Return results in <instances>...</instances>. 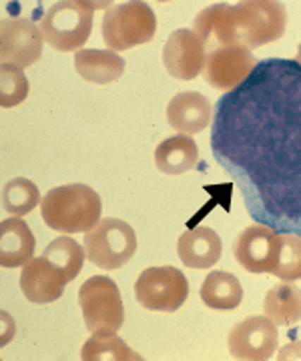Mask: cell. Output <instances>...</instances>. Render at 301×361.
Listing matches in <instances>:
<instances>
[{
  "mask_svg": "<svg viewBox=\"0 0 301 361\" xmlns=\"http://www.w3.org/2000/svg\"><path fill=\"white\" fill-rule=\"evenodd\" d=\"M211 151L253 221L301 237V65L269 59L217 101Z\"/></svg>",
  "mask_w": 301,
  "mask_h": 361,
  "instance_id": "cell-1",
  "label": "cell"
},
{
  "mask_svg": "<svg viewBox=\"0 0 301 361\" xmlns=\"http://www.w3.org/2000/svg\"><path fill=\"white\" fill-rule=\"evenodd\" d=\"M44 37L40 26L28 18H4L0 25V56L2 65H16L20 68L35 65L42 54Z\"/></svg>",
  "mask_w": 301,
  "mask_h": 361,
  "instance_id": "cell-9",
  "label": "cell"
},
{
  "mask_svg": "<svg viewBox=\"0 0 301 361\" xmlns=\"http://www.w3.org/2000/svg\"><path fill=\"white\" fill-rule=\"evenodd\" d=\"M279 233L269 225H251L241 233L233 243V255L237 263L249 273H271L277 253Z\"/></svg>",
  "mask_w": 301,
  "mask_h": 361,
  "instance_id": "cell-13",
  "label": "cell"
},
{
  "mask_svg": "<svg viewBox=\"0 0 301 361\" xmlns=\"http://www.w3.org/2000/svg\"><path fill=\"white\" fill-rule=\"evenodd\" d=\"M101 197L82 183L54 187L40 201V215L49 229L59 233L91 231L101 221Z\"/></svg>",
  "mask_w": 301,
  "mask_h": 361,
  "instance_id": "cell-2",
  "label": "cell"
},
{
  "mask_svg": "<svg viewBox=\"0 0 301 361\" xmlns=\"http://www.w3.org/2000/svg\"><path fill=\"white\" fill-rule=\"evenodd\" d=\"M288 13L275 0H247L233 6V28L237 47L259 49L283 37Z\"/></svg>",
  "mask_w": 301,
  "mask_h": 361,
  "instance_id": "cell-4",
  "label": "cell"
},
{
  "mask_svg": "<svg viewBox=\"0 0 301 361\" xmlns=\"http://www.w3.org/2000/svg\"><path fill=\"white\" fill-rule=\"evenodd\" d=\"M199 149L189 135H175L155 149V165L165 175H181L197 165Z\"/></svg>",
  "mask_w": 301,
  "mask_h": 361,
  "instance_id": "cell-20",
  "label": "cell"
},
{
  "mask_svg": "<svg viewBox=\"0 0 301 361\" xmlns=\"http://www.w3.org/2000/svg\"><path fill=\"white\" fill-rule=\"evenodd\" d=\"M85 251L92 265L113 271L127 265L137 251V235L129 223L101 219L85 233Z\"/></svg>",
  "mask_w": 301,
  "mask_h": 361,
  "instance_id": "cell-7",
  "label": "cell"
},
{
  "mask_svg": "<svg viewBox=\"0 0 301 361\" xmlns=\"http://www.w3.org/2000/svg\"><path fill=\"white\" fill-rule=\"evenodd\" d=\"M271 273L281 281L301 279V237L295 233H279L277 253Z\"/></svg>",
  "mask_w": 301,
  "mask_h": 361,
  "instance_id": "cell-25",
  "label": "cell"
},
{
  "mask_svg": "<svg viewBox=\"0 0 301 361\" xmlns=\"http://www.w3.org/2000/svg\"><path fill=\"white\" fill-rule=\"evenodd\" d=\"M87 251H82V247L73 241L70 237H59L51 241V245L44 249L42 257L49 259L56 269L65 275V279L70 283L82 269Z\"/></svg>",
  "mask_w": 301,
  "mask_h": 361,
  "instance_id": "cell-24",
  "label": "cell"
},
{
  "mask_svg": "<svg viewBox=\"0 0 301 361\" xmlns=\"http://www.w3.org/2000/svg\"><path fill=\"white\" fill-rule=\"evenodd\" d=\"M28 78L25 71L16 65H2L0 68V104L4 109L18 106L23 101H27Z\"/></svg>",
  "mask_w": 301,
  "mask_h": 361,
  "instance_id": "cell-27",
  "label": "cell"
},
{
  "mask_svg": "<svg viewBox=\"0 0 301 361\" xmlns=\"http://www.w3.org/2000/svg\"><path fill=\"white\" fill-rule=\"evenodd\" d=\"M75 68L92 85H111L125 73V59L115 51L80 49L75 52Z\"/></svg>",
  "mask_w": 301,
  "mask_h": 361,
  "instance_id": "cell-19",
  "label": "cell"
},
{
  "mask_svg": "<svg viewBox=\"0 0 301 361\" xmlns=\"http://www.w3.org/2000/svg\"><path fill=\"white\" fill-rule=\"evenodd\" d=\"M259 65L245 47H221L207 52L203 75L213 89L235 90Z\"/></svg>",
  "mask_w": 301,
  "mask_h": 361,
  "instance_id": "cell-10",
  "label": "cell"
},
{
  "mask_svg": "<svg viewBox=\"0 0 301 361\" xmlns=\"http://www.w3.org/2000/svg\"><path fill=\"white\" fill-rule=\"evenodd\" d=\"M80 360L85 361H101V360H115V361H143L139 353H135L117 334L109 331H97L92 334L87 343L80 349Z\"/></svg>",
  "mask_w": 301,
  "mask_h": 361,
  "instance_id": "cell-23",
  "label": "cell"
},
{
  "mask_svg": "<svg viewBox=\"0 0 301 361\" xmlns=\"http://www.w3.org/2000/svg\"><path fill=\"white\" fill-rule=\"evenodd\" d=\"M221 237L209 227L185 231L177 241V253L187 267L209 269L221 259Z\"/></svg>",
  "mask_w": 301,
  "mask_h": 361,
  "instance_id": "cell-17",
  "label": "cell"
},
{
  "mask_svg": "<svg viewBox=\"0 0 301 361\" xmlns=\"http://www.w3.org/2000/svg\"><path fill=\"white\" fill-rule=\"evenodd\" d=\"M193 32L205 44V49L215 51L221 47H237L233 28V6L211 4L197 14Z\"/></svg>",
  "mask_w": 301,
  "mask_h": 361,
  "instance_id": "cell-16",
  "label": "cell"
},
{
  "mask_svg": "<svg viewBox=\"0 0 301 361\" xmlns=\"http://www.w3.org/2000/svg\"><path fill=\"white\" fill-rule=\"evenodd\" d=\"M167 121L177 133L191 137L213 121V106L201 92H179L167 104Z\"/></svg>",
  "mask_w": 301,
  "mask_h": 361,
  "instance_id": "cell-15",
  "label": "cell"
},
{
  "mask_svg": "<svg viewBox=\"0 0 301 361\" xmlns=\"http://www.w3.org/2000/svg\"><path fill=\"white\" fill-rule=\"evenodd\" d=\"M35 235L27 223L18 217L2 221L0 225V263L2 267H25L35 259Z\"/></svg>",
  "mask_w": 301,
  "mask_h": 361,
  "instance_id": "cell-18",
  "label": "cell"
},
{
  "mask_svg": "<svg viewBox=\"0 0 301 361\" xmlns=\"http://www.w3.org/2000/svg\"><path fill=\"white\" fill-rule=\"evenodd\" d=\"M79 305L91 334H117L125 323V305L117 283L106 275H92L80 285Z\"/></svg>",
  "mask_w": 301,
  "mask_h": 361,
  "instance_id": "cell-6",
  "label": "cell"
},
{
  "mask_svg": "<svg viewBox=\"0 0 301 361\" xmlns=\"http://www.w3.org/2000/svg\"><path fill=\"white\" fill-rule=\"evenodd\" d=\"M157 32V16L147 2H125L111 6L103 16V40L115 52L151 42Z\"/></svg>",
  "mask_w": 301,
  "mask_h": 361,
  "instance_id": "cell-5",
  "label": "cell"
},
{
  "mask_svg": "<svg viewBox=\"0 0 301 361\" xmlns=\"http://www.w3.org/2000/svg\"><path fill=\"white\" fill-rule=\"evenodd\" d=\"M97 8L99 4L85 0L54 2L40 18V32L56 51H80V47L91 37Z\"/></svg>",
  "mask_w": 301,
  "mask_h": 361,
  "instance_id": "cell-3",
  "label": "cell"
},
{
  "mask_svg": "<svg viewBox=\"0 0 301 361\" xmlns=\"http://www.w3.org/2000/svg\"><path fill=\"white\" fill-rule=\"evenodd\" d=\"M295 63H297V65H301V44H300V51H297V59H295Z\"/></svg>",
  "mask_w": 301,
  "mask_h": 361,
  "instance_id": "cell-29",
  "label": "cell"
},
{
  "mask_svg": "<svg viewBox=\"0 0 301 361\" xmlns=\"http://www.w3.org/2000/svg\"><path fill=\"white\" fill-rule=\"evenodd\" d=\"M40 201L42 199H40L39 187L25 177L8 180L2 189V207L6 213H13L16 217L30 213Z\"/></svg>",
  "mask_w": 301,
  "mask_h": 361,
  "instance_id": "cell-26",
  "label": "cell"
},
{
  "mask_svg": "<svg viewBox=\"0 0 301 361\" xmlns=\"http://www.w3.org/2000/svg\"><path fill=\"white\" fill-rule=\"evenodd\" d=\"M68 283L65 275L54 267L49 259L35 257L28 261L20 273V289L30 303H53L65 293V285Z\"/></svg>",
  "mask_w": 301,
  "mask_h": 361,
  "instance_id": "cell-14",
  "label": "cell"
},
{
  "mask_svg": "<svg viewBox=\"0 0 301 361\" xmlns=\"http://www.w3.org/2000/svg\"><path fill=\"white\" fill-rule=\"evenodd\" d=\"M201 299L209 310L233 311L243 299V287L233 273L211 271L201 285Z\"/></svg>",
  "mask_w": 301,
  "mask_h": 361,
  "instance_id": "cell-21",
  "label": "cell"
},
{
  "mask_svg": "<svg viewBox=\"0 0 301 361\" xmlns=\"http://www.w3.org/2000/svg\"><path fill=\"white\" fill-rule=\"evenodd\" d=\"M263 311L275 325H295L301 319V289L291 281L277 283L267 291Z\"/></svg>",
  "mask_w": 301,
  "mask_h": 361,
  "instance_id": "cell-22",
  "label": "cell"
},
{
  "mask_svg": "<svg viewBox=\"0 0 301 361\" xmlns=\"http://www.w3.org/2000/svg\"><path fill=\"white\" fill-rule=\"evenodd\" d=\"M205 44L189 28H179L169 37L163 49V65L171 77L191 80L203 73Z\"/></svg>",
  "mask_w": 301,
  "mask_h": 361,
  "instance_id": "cell-12",
  "label": "cell"
},
{
  "mask_svg": "<svg viewBox=\"0 0 301 361\" xmlns=\"http://www.w3.org/2000/svg\"><path fill=\"white\" fill-rule=\"evenodd\" d=\"M277 360H301V341H293V343L285 345V348L279 351V357H277Z\"/></svg>",
  "mask_w": 301,
  "mask_h": 361,
  "instance_id": "cell-28",
  "label": "cell"
},
{
  "mask_svg": "<svg viewBox=\"0 0 301 361\" xmlns=\"http://www.w3.org/2000/svg\"><path fill=\"white\" fill-rule=\"evenodd\" d=\"M137 301L149 311L181 310L189 297V281L183 273L175 267H149L145 269L135 283Z\"/></svg>",
  "mask_w": 301,
  "mask_h": 361,
  "instance_id": "cell-8",
  "label": "cell"
},
{
  "mask_svg": "<svg viewBox=\"0 0 301 361\" xmlns=\"http://www.w3.org/2000/svg\"><path fill=\"white\" fill-rule=\"evenodd\" d=\"M227 343L235 360H269L277 349V325L267 315L247 317L231 329Z\"/></svg>",
  "mask_w": 301,
  "mask_h": 361,
  "instance_id": "cell-11",
  "label": "cell"
}]
</instances>
